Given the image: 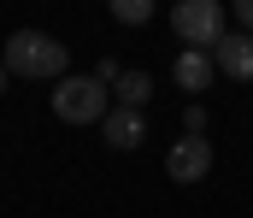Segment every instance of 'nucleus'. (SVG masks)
<instances>
[{
    "label": "nucleus",
    "instance_id": "1",
    "mask_svg": "<svg viewBox=\"0 0 253 218\" xmlns=\"http://www.w3.org/2000/svg\"><path fill=\"white\" fill-rule=\"evenodd\" d=\"M0 65L12 77H30V83H65L71 53H65V42H53L47 30H12L6 47H0Z\"/></svg>",
    "mask_w": 253,
    "mask_h": 218
},
{
    "label": "nucleus",
    "instance_id": "2",
    "mask_svg": "<svg viewBox=\"0 0 253 218\" xmlns=\"http://www.w3.org/2000/svg\"><path fill=\"white\" fill-rule=\"evenodd\" d=\"M53 112H59L65 124H106L112 94L94 77H65V83H53Z\"/></svg>",
    "mask_w": 253,
    "mask_h": 218
},
{
    "label": "nucleus",
    "instance_id": "3",
    "mask_svg": "<svg viewBox=\"0 0 253 218\" xmlns=\"http://www.w3.org/2000/svg\"><path fill=\"white\" fill-rule=\"evenodd\" d=\"M171 30H177L189 47L206 53V47L224 42V6H218V0H177V6H171Z\"/></svg>",
    "mask_w": 253,
    "mask_h": 218
},
{
    "label": "nucleus",
    "instance_id": "4",
    "mask_svg": "<svg viewBox=\"0 0 253 218\" xmlns=\"http://www.w3.org/2000/svg\"><path fill=\"white\" fill-rule=\"evenodd\" d=\"M206 171H212V142H206V136H183V142H171V153H165V177H171V183L189 189V183H200Z\"/></svg>",
    "mask_w": 253,
    "mask_h": 218
},
{
    "label": "nucleus",
    "instance_id": "5",
    "mask_svg": "<svg viewBox=\"0 0 253 218\" xmlns=\"http://www.w3.org/2000/svg\"><path fill=\"white\" fill-rule=\"evenodd\" d=\"M212 65L236 83H253V36L248 30H224V42L212 47Z\"/></svg>",
    "mask_w": 253,
    "mask_h": 218
},
{
    "label": "nucleus",
    "instance_id": "6",
    "mask_svg": "<svg viewBox=\"0 0 253 218\" xmlns=\"http://www.w3.org/2000/svg\"><path fill=\"white\" fill-rule=\"evenodd\" d=\"M171 77H177V88H183V94H206V88H212V77H218V65H212V53L183 47V53H177V65H171Z\"/></svg>",
    "mask_w": 253,
    "mask_h": 218
},
{
    "label": "nucleus",
    "instance_id": "7",
    "mask_svg": "<svg viewBox=\"0 0 253 218\" xmlns=\"http://www.w3.org/2000/svg\"><path fill=\"white\" fill-rule=\"evenodd\" d=\"M100 136H106V147H141L147 142V118L135 106H112L106 124H100Z\"/></svg>",
    "mask_w": 253,
    "mask_h": 218
},
{
    "label": "nucleus",
    "instance_id": "8",
    "mask_svg": "<svg viewBox=\"0 0 253 218\" xmlns=\"http://www.w3.org/2000/svg\"><path fill=\"white\" fill-rule=\"evenodd\" d=\"M147 94H153V83H147V71H124L118 77V106H147Z\"/></svg>",
    "mask_w": 253,
    "mask_h": 218
},
{
    "label": "nucleus",
    "instance_id": "9",
    "mask_svg": "<svg viewBox=\"0 0 253 218\" xmlns=\"http://www.w3.org/2000/svg\"><path fill=\"white\" fill-rule=\"evenodd\" d=\"M112 18L118 24H147L153 18V0H112Z\"/></svg>",
    "mask_w": 253,
    "mask_h": 218
},
{
    "label": "nucleus",
    "instance_id": "10",
    "mask_svg": "<svg viewBox=\"0 0 253 218\" xmlns=\"http://www.w3.org/2000/svg\"><path fill=\"white\" fill-rule=\"evenodd\" d=\"M118 77H124L118 59H100V65H94V83H112V88H118Z\"/></svg>",
    "mask_w": 253,
    "mask_h": 218
},
{
    "label": "nucleus",
    "instance_id": "11",
    "mask_svg": "<svg viewBox=\"0 0 253 218\" xmlns=\"http://www.w3.org/2000/svg\"><path fill=\"white\" fill-rule=\"evenodd\" d=\"M200 130H206V112L189 106V112H183V136H200Z\"/></svg>",
    "mask_w": 253,
    "mask_h": 218
},
{
    "label": "nucleus",
    "instance_id": "12",
    "mask_svg": "<svg viewBox=\"0 0 253 218\" xmlns=\"http://www.w3.org/2000/svg\"><path fill=\"white\" fill-rule=\"evenodd\" d=\"M236 24H242V30L253 36V0H236Z\"/></svg>",
    "mask_w": 253,
    "mask_h": 218
},
{
    "label": "nucleus",
    "instance_id": "13",
    "mask_svg": "<svg viewBox=\"0 0 253 218\" xmlns=\"http://www.w3.org/2000/svg\"><path fill=\"white\" fill-rule=\"evenodd\" d=\"M6 83H12V71H6V65H0V94H6Z\"/></svg>",
    "mask_w": 253,
    "mask_h": 218
}]
</instances>
